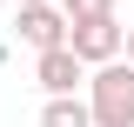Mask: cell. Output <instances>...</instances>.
<instances>
[{
	"label": "cell",
	"instance_id": "1",
	"mask_svg": "<svg viewBox=\"0 0 134 127\" xmlns=\"http://www.w3.org/2000/svg\"><path fill=\"white\" fill-rule=\"evenodd\" d=\"M87 120L94 127H134V67L107 60L87 74Z\"/></svg>",
	"mask_w": 134,
	"mask_h": 127
},
{
	"label": "cell",
	"instance_id": "2",
	"mask_svg": "<svg viewBox=\"0 0 134 127\" xmlns=\"http://www.w3.org/2000/svg\"><path fill=\"white\" fill-rule=\"evenodd\" d=\"M67 54L81 67H107V60H121V20L107 14V20H74L67 27Z\"/></svg>",
	"mask_w": 134,
	"mask_h": 127
},
{
	"label": "cell",
	"instance_id": "3",
	"mask_svg": "<svg viewBox=\"0 0 134 127\" xmlns=\"http://www.w3.org/2000/svg\"><path fill=\"white\" fill-rule=\"evenodd\" d=\"M14 33L27 40L34 54H54V47H67V20H60V7H20Z\"/></svg>",
	"mask_w": 134,
	"mask_h": 127
},
{
	"label": "cell",
	"instance_id": "4",
	"mask_svg": "<svg viewBox=\"0 0 134 127\" xmlns=\"http://www.w3.org/2000/svg\"><path fill=\"white\" fill-rule=\"evenodd\" d=\"M34 80L47 87V100H74V87L87 80V67L74 60L67 47H54V54H40V60H34Z\"/></svg>",
	"mask_w": 134,
	"mask_h": 127
},
{
	"label": "cell",
	"instance_id": "5",
	"mask_svg": "<svg viewBox=\"0 0 134 127\" xmlns=\"http://www.w3.org/2000/svg\"><path fill=\"white\" fill-rule=\"evenodd\" d=\"M40 127H94V120H87V100L74 94V100H47L40 107Z\"/></svg>",
	"mask_w": 134,
	"mask_h": 127
},
{
	"label": "cell",
	"instance_id": "6",
	"mask_svg": "<svg viewBox=\"0 0 134 127\" xmlns=\"http://www.w3.org/2000/svg\"><path fill=\"white\" fill-rule=\"evenodd\" d=\"M54 7H60L67 27H74V20H107V14H114V0H54Z\"/></svg>",
	"mask_w": 134,
	"mask_h": 127
},
{
	"label": "cell",
	"instance_id": "7",
	"mask_svg": "<svg viewBox=\"0 0 134 127\" xmlns=\"http://www.w3.org/2000/svg\"><path fill=\"white\" fill-rule=\"evenodd\" d=\"M121 54H127V67H134V27H121Z\"/></svg>",
	"mask_w": 134,
	"mask_h": 127
},
{
	"label": "cell",
	"instance_id": "8",
	"mask_svg": "<svg viewBox=\"0 0 134 127\" xmlns=\"http://www.w3.org/2000/svg\"><path fill=\"white\" fill-rule=\"evenodd\" d=\"M20 7H54V0H20Z\"/></svg>",
	"mask_w": 134,
	"mask_h": 127
}]
</instances>
